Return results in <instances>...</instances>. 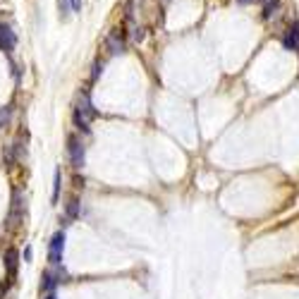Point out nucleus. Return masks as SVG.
Listing matches in <instances>:
<instances>
[{
  "label": "nucleus",
  "mask_w": 299,
  "mask_h": 299,
  "mask_svg": "<svg viewBox=\"0 0 299 299\" xmlns=\"http://www.w3.org/2000/svg\"><path fill=\"white\" fill-rule=\"evenodd\" d=\"M12 120V108H3L0 110V127H8Z\"/></svg>",
  "instance_id": "9b49d317"
},
{
  "label": "nucleus",
  "mask_w": 299,
  "mask_h": 299,
  "mask_svg": "<svg viewBox=\"0 0 299 299\" xmlns=\"http://www.w3.org/2000/svg\"><path fill=\"white\" fill-rule=\"evenodd\" d=\"M63 251H65V232L58 230L53 235V239H51V249H48V258H51L53 266H60V263H63Z\"/></svg>",
  "instance_id": "7ed1b4c3"
},
{
  "label": "nucleus",
  "mask_w": 299,
  "mask_h": 299,
  "mask_svg": "<svg viewBox=\"0 0 299 299\" xmlns=\"http://www.w3.org/2000/svg\"><path fill=\"white\" fill-rule=\"evenodd\" d=\"M67 156H70V163H72V168H84V144L77 139L75 134H70L67 137Z\"/></svg>",
  "instance_id": "f03ea898"
},
{
  "label": "nucleus",
  "mask_w": 299,
  "mask_h": 299,
  "mask_svg": "<svg viewBox=\"0 0 299 299\" xmlns=\"http://www.w3.org/2000/svg\"><path fill=\"white\" fill-rule=\"evenodd\" d=\"M242 5H251V3H256V0H239Z\"/></svg>",
  "instance_id": "f3484780"
},
{
  "label": "nucleus",
  "mask_w": 299,
  "mask_h": 299,
  "mask_svg": "<svg viewBox=\"0 0 299 299\" xmlns=\"http://www.w3.org/2000/svg\"><path fill=\"white\" fill-rule=\"evenodd\" d=\"M3 160H5V168H12L17 163V149H15V144L3 149Z\"/></svg>",
  "instance_id": "1a4fd4ad"
},
{
  "label": "nucleus",
  "mask_w": 299,
  "mask_h": 299,
  "mask_svg": "<svg viewBox=\"0 0 299 299\" xmlns=\"http://www.w3.org/2000/svg\"><path fill=\"white\" fill-rule=\"evenodd\" d=\"M32 256H34V249H32V246H27V249H24V261L29 263V261H32Z\"/></svg>",
  "instance_id": "4468645a"
},
{
  "label": "nucleus",
  "mask_w": 299,
  "mask_h": 299,
  "mask_svg": "<svg viewBox=\"0 0 299 299\" xmlns=\"http://www.w3.org/2000/svg\"><path fill=\"white\" fill-rule=\"evenodd\" d=\"M60 280H55V273L53 270H46L41 275V289H46V292H53V287L58 285Z\"/></svg>",
  "instance_id": "6e6552de"
},
{
  "label": "nucleus",
  "mask_w": 299,
  "mask_h": 299,
  "mask_svg": "<svg viewBox=\"0 0 299 299\" xmlns=\"http://www.w3.org/2000/svg\"><path fill=\"white\" fill-rule=\"evenodd\" d=\"M17 258H20V254H17V249H15V246L5 249V268H8L10 278H15V273H17Z\"/></svg>",
  "instance_id": "423d86ee"
},
{
  "label": "nucleus",
  "mask_w": 299,
  "mask_h": 299,
  "mask_svg": "<svg viewBox=\"0 0 299 299\" xmlns=\"http://www.w3.org/2000/svg\"><path fill=\"white\" fill-rule=\"evenodd\" d=\"M278 0H266V8H263V17H270L273 15V8H275Z\"/></svg>",
  "instance_id": "ddd939ff"
},
{
  "label": "nucleus",
  "mask_w": 299,
  "mask_h": 299,
  "mask_svg": "<svg viewBox=\"0 0 299 299\" xmlns=\"http://www.w3.org/2000/svg\"><path fill=\"white\" fill-rule=\"evenodd\" d=\"M70 3H72V10H75V12L82 10V0H70Z\"/></svg>",
  "instance_id": "dca6fc26"
},
{
  "label": "nucleus",
  "mask_w": 299,
  "mask_h": 299,
  "mask_svg": "<svg viewBox=\"0 0 299 299\" xmlns=\"http://www.w3.org/2000/svg\"><path fill=\"white\" fill-rule=\"evenodd\" d=\"M46 299H55V294H48V297H46Z\"/></svg>",
  "instance_id": "a211bd4d"
},
{
  "label": "nucleus",
  "mask_w": 299,
  "mask_h": 299,
  "mask_svg": "<svg viewBox=\"0 0 299 299\" xmlns=\"http://www.w3.org/2000/svg\"><path fill=\"white\" fill-rule=\"evenodd\" d=\"M94 118H96V110H94V106H91L89 96L82 94L79 101H77V108H75V125L79 129H84V132H89V122H91Z\"/></svg>",
  "instance_id": "f257e3e1"
},
{
  "label": "nucleus",
  "mask_w": 299,
  "mask_h": 299,
  "mask_svg": "<svg viewBox=\"0 0 299 299\" xmlns=\"http://www.w3.org/2000/svg\"><path fill=\"white\" fill-rule=\"evenodd\" d=\"M285 48L287 51H299V22H294L289 27L287 36H285Z\"/></svg>",
  "instance_id": "39448f33"
},
{
  "label": "nucleus",
  "mask_w": 299,
  "mask_h": 299,
  "mask_svg": "<svg viewBox=\"0 0 299 299\" xmlns=\"http://www.w3.org/2000/svg\"><path fill=\"white\" fill-rule=\"evenodd\" d=\"M101 70H103V65H101V63H96V65H94V75H91V77L96 79V77L101 75Z\"/></svg>",
  "instance_id": "2eb2a0df"
},
{
  "label": "nucleus",
  "mask_w": 299,
  "mask_h": 299,
  "mask_svg": "<svg viewBox=\"0 0 299 299\" xmlns=\"http://www.w3.org/2000/svg\"><path fill=\"white\" fill-rule=\"evenodd\" d=\"M77 215H79V199L70 196V201H67V218H77Z\"/></svg>",
  "instance_id": "9d476101"
},
{
  "label": "nucleus",
  "mask_w": 299,
  "mask_h": 299,
  "mask_svg": "<svg viewBox=\"0 0 299 299\" xmlns=\"http://www.w3.org/2000/svg\"><path fill=\"white\" fill-rule=\"evenodd\" d=\"M58 196H60V170H55V175H53V203L58 201Z\"/></svg>",
  "instance_id": "f8f14e48"
},
{
  "label": "nucleus",
  "mask_w": 299,
  "mask_h": 299,
  "mask_svg": "<svg viewBox=\"0 0 299 299\" xmlns=\"http://www.w3.org/2000/svg\"><path fill=\"white\" fill-rule=\"evenodd\" d=\"M15 46H17V36H15V32H12L8 24H0V51L10 53V51H15Z\"/></svg>",
  "instance_id": "20e7f679"
},
{
  "label": "nucleus",
  "mask_w": 299,
  "mask_h": 299,
  "mask_svg": "<svg viewBox=\"0 0 299 299\" xmlns=\"http://www.w3.org/2000/svg\"><path fill=\"white\" fill-rule=\"evenodd\" d=\"M106 46H108V51H110V53H122V51H125V41L120 39L118 32H113L110 36H108Z\"/></svg>",
  "instance_id": "0eeeda50"
}]
</instances>
